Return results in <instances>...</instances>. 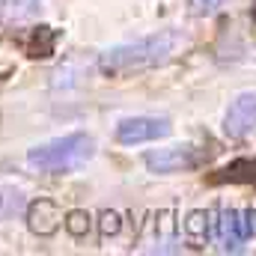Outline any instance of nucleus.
Masks as SVG:
<instances>
[{"label":"nucleus","mask_w":256,"mask_h":256,"mask_svg":"<svg viewBox=\"0 0 256 256\" xmlns=\"http://www.w3.org/2000/svg\"><path fill=\"white\" fill-rule=\"evenodd\" d=\"M182 48H188V36L182 30H161L152 33L146 39L116 45L108 54H102V72L108 74H128V72H143V68H155L173 60Z\"/></svg>","instance_id":"1"},{"label":"nucleus","mask_w":256,"mask_h":256,"mask_svg":"<svg viewBox=\"0 0 256 256\" xmlns=\"http://www.w3.org/2000/svg\"><path fill=\"white\" fill-rule=\"evenodd\" d=\"M92 152H96V143L86 134H68V137L30 149L27 161H30V167H36L42 173H68V170H78L80 164H86L92 158Z\"/></svg>","instance_id":"2"},{"label":"nucleus","mask_w":256,"mask_h":256,"mask_svg":"<svg viewBox=\"0 0 256 256\" xmlns=\"http://www.w3.org/2000/svg\"><path fill=\"white\" fill-rule=\"evenodd\" d=\"M254 232H256V212H238V208L220 212L218 238H220V248L224 250H238Z\"/></svg>","instance_id":"3"},{"label":"nucleus","mask_w":256,"mask_h":256,"mask_svg":"<svg viewBox=\"0 0 256 256\" xmlns=\"http://www.w3.org/2000/svg\"><path fill=\"white\" fill-rule=\"evenodd\" d=\"M167 134H170V122L158 120V116H134V120H126L116 128V140L126 143V146L158 140V137H167Z\"/></svg>","instance_id":"4"},{"label":"nucleus","mask_w":256,"mask_h":256,"mask_svg":"<svg viewBox=\"0 0 256 256\" xmlns=\"http://www.w3.org/2000/svg\"><path fill=\"white\" fill-rule=\"evenodd\" d=\"M224 128L230 137H248L256 131V92H242L230 110H226V120Z\"/></svg>","instance_id":"5"},{"label":"nucleus","mask_w":256,"mask_h":256,"mask_svg":"<svg viewBox=\"0 0 256 256\" xmlns=\"http://www.w3.org/2000/svg\"><path fill=\"white\" fill-rule=\"evenodd\" d=\"M200 161L194 146H167V149H155L146 155V164L152 173H176V170H188Z\"/></svg>","instance_id":"6"},{"label":"nucleus","mask_w":256,"mask_h":256,"mask_svg":"<svg viewBox=\"0 0 256 256\" xmlns=\"http://www.w3.org/2000/svg\"><path fill=\"white\" fill-rule=\"evenodd\" d=\"M63 220H66L63 212H60V206H57L54 200L39 196L36 202L27 206V224H30V230H33L36 236H54Z\"/></svg>","instance_id":"7"},{"label":"nucleus","mask_w":256,"mask_h":256,"mask_svg":"<svg viewBox=\"0 0 256 256\" xmlns=\"http://www.w3.org/2000/svg\"><path fill=\"white\" fill-rule=\"evenodd\" d=\"M42 15V0H0V24L21 27Z\"/></svg>","instance_id":"8"},{"label":"nucleus","mask_w":256,"mask_h":256,"mask_svg":"<svg viewBox=\"0 0 256 256\" xmlns=\"http://www.w3.org/2000/svg\"><path fill=\"white\" fill-rule=\"evenodd\" d=\"M214 182H256V161H236L226 170H220V176H214Z\"/></svg>","instance_id":"9"},{"label":"nucleus","mask_w":256,"mask_h":256,"mask_svg":"<svg viewBox=\"0 0 256 256\" xmlns=\"http://www.w3.org/2000/svg\"><path fill=\"white\" fill-rule=\"evenodd\" d=\"M18 212H24V194L0 185V220H6V218H12Z\"/></svg>","instance_id":"10"},{"label":"nucleus","mask_w":256,"mask_h":256,"mask_svg":"<svg viewBox=\"0 0 256 256\" xmlns=\"http://www.w3.org/2000/svg\"><path fill=\"white\" fill-rule=\"evenodd\" d=\"M226 3H232V0H188V6H191V15H196V18L214 15V12H220Z\"/></svg>","instance_id":"11"},{"label":"nucleus","mask_w":256,"mask_h":256,"mask_svg":"<svg viewBox=\"0 0 256 256\" xmlns=\"http://www.w3.org/2000/svg\"><path fill=\"white\" fill-rule=\"evenodd\" d=\"M63 224L72 236H86V230H90V214H86V212H68Z\"/></svg>","instance_id":"12"},{"label":"nucleus","mask_w":256,"mask_h":256,"mask_svg":"<svg viewBox=\"0 0 256 256\" xmlns=\"http://www.w3.org/2000/svg\"><path fill=\"white\" fill-rule=\"evenodd\" d=\"M188 232H191L194 238H202L206 236V214L202 212H194L191 218H188Z\"/></svg>","instance_id":"13"},{"label":"nucleus","mask_w":256,"mask_h":256,"mask_svg":"<svg viewBox=\"0 0 256 256\" xmlns=\"http://www.w3.org/2000/svg\"><path fill=\"white\" fill-rule=\"evenodd\" d=\"M120 232V214L116 212H104L102 214V236H114Z\"/></svg>","instance_id":"14"},{"label":"nucleus","mask_w":256,"mask_h":256,"mask_svg":"<svg viewBox=\"0 0 256 256\" xmlns=\"http://www.w3.org/2000/svg\"><path fill=\"white\" fill-rule=\"evenodd\" d=\"M254 18H256V3H254Z\"/></svg>","instance_id":"15"}]
</instances>
